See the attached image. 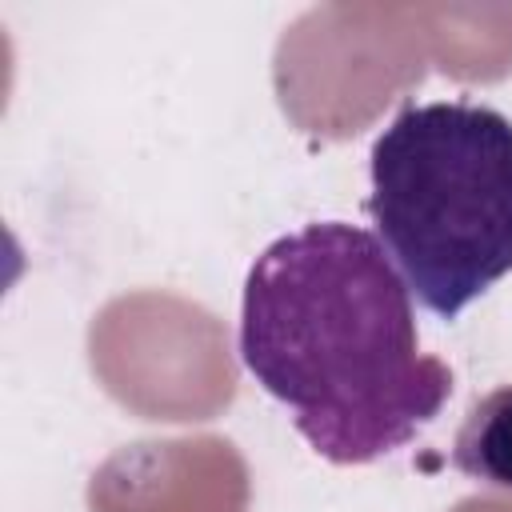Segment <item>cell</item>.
I'll return each instance as SVG.
<instances>
[{
  "instance_id": "1",
  "label": "cell",
  "mask_w": 512,
  "mask_h": 512,
  "mask_svg": "<svg viewBox=\"0 0 512 512\" xmlns=\"http://www.w3.org/2000/svg\"><path fill=\"white\" fill-rule=\"evenodd\" d=\"M240 360L332 464L412 444L452 396L448 364L420 352L412 292L392 256L344 220L304 224L256 256Z\"/></svg>"
},
{
  "instance_id": "2",
  "label": "cell",
  "mask_w": 512,
  "mask_h": 512,
  "mask_svg": "<svg viewBox=\"0 0 512 512\" xmlns=\"http://www.w3.org/2000/svg\"><path fill=\"white\" fill-rule=\"evenodd\" d=\"M368 216L408 292L460 316L512 272V120L472 100L404 108L372 144Z\"/></svg>"
},
{
  "instance_id": "3",
  "label": "cell",
  "mask_w": 512,
  "mask_h": 512,
  "mask_svg": "<svg viewBox=\"0 0 512 512\" xmlns=\"http://www.w3.org/2000/svg\"><path fill=\"white\" fill-rule=\"evenodd\" d=\"M452 468L476 484L512 492V384L468 408L452 440Z\"/></svg>"
}]
</instances>
